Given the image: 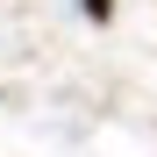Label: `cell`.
<instances>
[{
	"label": "cell",
	"instance_id": "obj_1",
	"mask_svg": "<svg viewBox=\"0 0 157 157\" xmlns=\"http://www.w3.org/2000/svg\"><path fill=\"white\" fill-rule=\"evenodd\" d=\"M78 14H86V21H107V14H114V0H78Z\"/></svg>",
	"mask_w": 157,
	"mask_h": 157
}]
</instances>
